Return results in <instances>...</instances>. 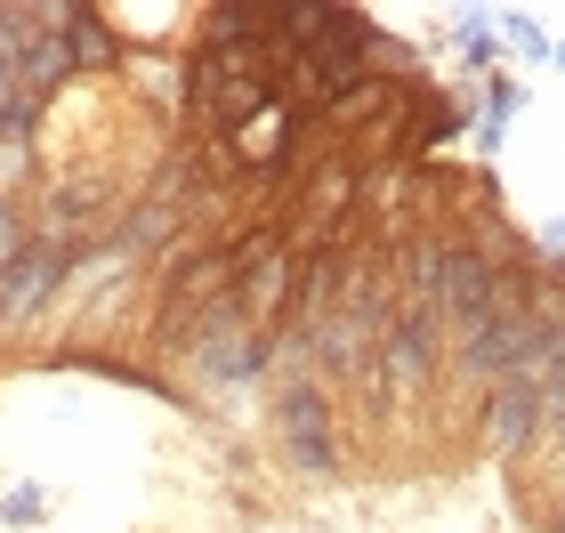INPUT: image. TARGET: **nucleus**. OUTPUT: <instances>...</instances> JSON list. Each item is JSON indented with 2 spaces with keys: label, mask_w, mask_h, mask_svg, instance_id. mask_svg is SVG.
Wrapping results in <instances>:
<instances>
[{
  "label": "nucleus",
  "mask_w": 565,
  "mask_h": 533,
  "mask_svg": "<svg viewBox=\"0 0 565 533\" xmlns=\"http://www.w3.org/2000/svg\"><path fill=\"white\" fill-rule=\"evenodd\" d=\"M493 316H501L493 250H484V243H445V267H436V323H452L460 340H477Z\"/></svg>",
  "instance_id": "obj_1"
},
{
  "label": "nucleus",
  "mask_w": 565,
  "mask_h": 533,
  "mask_svg": "<svg viewBox=\"0 0 565 533\" xmlns=\"http://www.w3.org/2000/svg\"><path fill=\"white\" fill-rule=\"evenodd\" d=\"M73 275V250L57 235H24V250L9 267H0V323H24V316H41V299L57 291Z\"/></svg>",
  "instance_id": "obj_2"
},
{
  "label": "nucleus",
  "mask_w": 565,
  "mask_h": 533,
  "mask_svg": "<svg viewBox=\"0 0 565 533\" xmlns=\"http://www.w3.org/2000/svg\"><path fill=\"white\" fill-rule=\"evenodd\" d=\"M275 420H282V452H291L299 469H331L340 461V445H331V404H323V388L316 380H291L282 388V404H275Z\"/></svg>",
  "instance_id": "obj_3"
},
{
  "label": "nucleus",
  "mask_w": 565,
  "mask_h": 533,
  "mask_svg": "<svg viewBox=\"0 0 565 533\" xmlns=\"http://www.w3.org/2000/svg\"><path fill=\"white\" fill-rule=\"evenodd\" d=\"M436 340H445V323H436V308H404L388 316V332H380V364H388V380H404V388H420V380L436 372Z\"/></svg>",
  "instance_id": "obj_4"
},
{
  "label": "nucleus",
  "mask_w": 565,
  "mask_h": 533,
  "mask_svg": "<svg viewBox=\"0 0 565 533\" xmlns=\"http://www.w3.org/2000/svg\"><path fill=\"white\" fill-rule=\"evenodd\" d=\"M533 420H542V380H501L493 388V413H484V445L493 452H518L525 437H533Z\"/></svg>",
  "instance_id": "obj_5"
},
{
  "label": "nucleus",
  "mask_w": 565,
  "mask_h": 533,
  "mask_svg": "<svg viewBox=\"0 0 565 533\" xmlns=\"http://www.w3.org/2000/svg\"><path fill=\"white\" fill-rule=\"evenodd\" d=\"M178 226H186V218H178V202L146 194L138 211L114 226V250H138V259H146V250H170V243H178Z\"/></svg>",
  "instance_id": "obj_6"
},
{
  "label": "nucleus",
  "mask_w": 565,
  "mask_h": 533,
  "mask_svg": "<svg viewBox=\"0 0 565 533\" xmlns=\"http://www.w3.org/2000/svg\"><path fill=\"white\" fill-rule=\"evenodd\" d=\"M65 49H73V65H114L121 57V41H114V17L106 9H65Z\"/></svg>",
  "instance_id": "obj_7"
},
{
  "label": "nucleus",
  "mask_w": 565,
  "mask_h": 533,
  "mask_svg": "<svg viewBox=\"0 0 565 533\" xmlns=\"http://www.w3.org/2000/svg\"><path fill=\"white\" fill-rule=\"evenodd\" d=\"M73 218H106V194H97V186H82V178H65V186L57 194H49V226H73Z\"/></svg>",
  "instance_id": "obj_8"
},
{
  "label": "nucleus",
  "mask_w": 565,
  "mask_h": 533,
  "mask_svg": "<svg viewBox=\"0 0 565 533\" xmlns=\"http://www.w3.org/2000/svg\"><path fill=\"white\" fill-rule=\"evenodd\" d=\"M460 49H469V65H493V33H484V17H460Z\"/></svg>",
  "instance_id": "obj_9"
},
{
  "label": "nucleus",
  "mask_w": 565,
  "mask_h": 533,
  "mask_svg": "<svg viewBox=\"0 0 565 533\" xmlns=\"http://www.w3.org/2000/svg\"><path fill=\"white\" fill-rule=\"evenodd\" d=\"M518 106H525V89H518V82H493V89H484V121H509Z\"/></svg>",
  "instance_id": "obj_10"
},
{
  "label": "nucleus",
  "mask_w": 565,
  "mask_h": 533,
  "mask_svg": "<svg viewBox=\"0 0 565 533\" xmlns=\"http://www.w3.org/2000/svg\"><path fill=\"white\" fill-rule=\"evenodd\" d=\"M17 97H24V89H17V73H9V57H0V121L17 114Z\"/></svg>",
  "instance_id": "obj_11"
},
{
  "label": "nucleus",
  "mask_w": 565,
  "mask_h": 533,
  "mask_svg": "<svg viewBox=\"0 0 565 533\" xmlns=\"http://www.w3.org/2000/svg\"><path fill=\"white\" fill-rule=\"evenodd\" d=\"M557 57H565V49H557Z\"/></svg>",
  "instance_id": "obj_12"
},
{
  "label": "nucleus",
  "mask_w": 565,
  "mask_h": 533,
  "mask_svg": "<svg viewBox=\"0 0 565 533\" xmlns=\"http://www.w3.org/2000/svg\"><path fill=\"white\" fill-rule=\"evenodd\" d=\"M557 428H565V420H557Z\"/></svg>",
  "instance_id": "obj_13"
}]
</instances>
